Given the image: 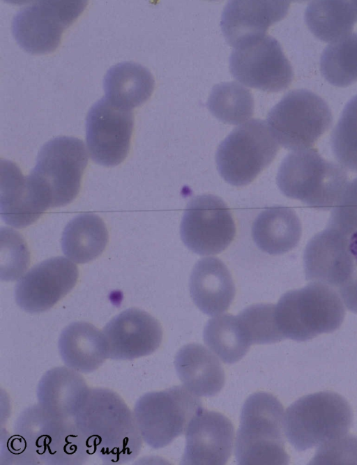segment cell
Wrapping results in <instances>:
<instances>
[{"mask_svg":"<svg viewBox=\"0 0 357 465\" xmlns=\"http://www.w3.org/2000/svg\"><path fill=\"white\" fill-rule=\"evenodd\" d=\"M73 420L91 454L105 464L128 463L142 449L143 439L133 411L111 389L90 388Z\"/></svg>","mask_w":357,"mask_h":465,"instance_id":"cell-1","label":"cell"},{"mask_svg":"<svg viewBox=\"0 0 357 465\" xmlns=\"http://www.w3.org/2000/svg\"><path fill=\"white\" fill-rule=\"evenodd\" d=\"M23 464L79 465L92 455L73 420L55 417L38 404L17 418Z\"/></svg>","mask_w":357,"mask_h":465,"instance_id":"cell-2","label":"cell"},{"mask_svg":"<svg viewBox=\"0 0 357 465\" xmlns=\"http://www.w3.org/2000/svg\"><path fill=\"white\" fill-rule=\"evenodd\" d=\"M283 429L284 409L275 396L265 392L249 396L243 405L235 442L238 464H287Z\"/></svg>","mask_w":357,"mask_h":465,"instance_id":"cell-3","label":"cell"},{"mask_svg":"<svg viewBox=\"0 0 357 465\" xmlns=\"http://www.w3.org/2000/svg\"><path fill=\"white\" fill-rule=\"evenodd\" d=\"M341 296L332 287L312 282L283 294L275 317L283 337L303 342L337 330L345 311Z\"/></svg>","mask_w":357,"mask_h":465,"instance_id":"cell-4","label":"cell"},{"mask_svg":"<svg viewBox=\"0 0 357 465\" xmlns=\"http://www.w3.org/2000/svg\"><path fill=\"white\" fill-rule=\"evenodd\" d=\"M353 420L350 405L339 394L322 391L299 398L284 416V430L299 451L323 446L345 436Z\"/></svg>","mask_w":357,"mask_h":465,"instance_id":"cell-5","label":"cell"},{"mask_svg":"<svg viewBox=\"0 0 357 465\" xmlns=\"http://www.w3.org/2000/svg\"><path fill=\"white\" fill-rule=\"evenodd\" d=\"M347 179L342 165L325 160L314 148L287 155L277 175L278 185L285 196L319 210L333 207Z\"/></svg>","mask_w":357,"mask_h":465,"instance_id":"cell-6","label":"cell"},{"mask_svg":"<svg viewBox=\"0 0 357 465\" xmlns=\"http://www.w3.org/2000/svg\"><path fill=\"white\" fill-rule=\"evenodd\" d=\"M87 163L88 154L81 139L59 136L43 146L29 176L50 208L62 206L78 195Z\"/></svg>","mask_w":357,"mask_h":465,"instance_id":"cell-7","label":"cell"},{"mask_svg":"<svg viewBox=\"0 0 357 465\" xmlns=\"http://www.w3.org/2000/svg\"><path fill=\"white\" fill-rule=\"evenodd\" d=\"M203 409L196 395L178 386L143 395L136 402L133 413L144 442L158 449L183 434Z\"/></svg>","mask_w":357,"mask_h":465,"instance_id":"cell-8","label":"cell"},{"mask_svg":"<svg viewBox=\"0 0 357 465\" xmlns=\"http://www.w3.org/2000/svg\"><path fill=\"white\" fill-rule=\"evenodd\" d=\"M267 121L277 142L296 151L312 146L331 127L333 116L318 95L296 89L288 92L271 109Z\"/></svg>","mask_w":357,"mask_h":465,"instance_id":"cell-9","label":"cell"},{"mask_svg":"<svg viewBox=\"0 0 357 465\" xmlns=\"http://www.w3.org/2000/svg\"><path fill=\"white\" fill-rule=\"evenodd\" d=\"M278 144L264 121L252 119L220 144L215 154L218 170L229 184L245 185L274 160Z\"/></svg>","mask_w":357,"mask_h":465,"instance_id":"cell-10","label":"cell"},{"mask_svg":"<svg viewBox=\"0 0 357 465\" xmlns=\"http://www.w3.org/2000/svg\"><path fill=\"white\" fill-rule=\"evenodd\" d=\"M86 1H36L20 9L12 23L17 44L31 54H46L60 44L66 29L79 16Z\"/></svg>","mask_w":357,"mask_h":465,"instance_id":"cell-11","label":"cell"},{"mask_svg":"<svg viewBox=\"0 0 357 465\" xmlns=\"http://www.w3.org/2000/svg\"><path fill=\"white\" fill-rule=\"evenodd\" d=\"M229 70L242 84L268 92L287 89L294 76L279 42L266 35L235 47L229 57Z\"/></svg>","mask_w":357,"mask_h":465,"instance_id":"cell-12","label":"cell"},{"mask_svg":"<svg viewBox=\"0 0 357 465\" xmlns=\"http://www.w3.org/2000/svg\"><path fill=\"white\" fill-rule=\"evenodd\" d=\"M180 234L185 246L200 255L225 250L236 235V225L227 204L213 195L192 198L187 204Z\"/></svg>","mask_w":357,"mask_h":465,"instance_id":"cell-13","label":"cell"},{"mask_svg":"<svg viewBox=\"0 0 357 465\" xmlns=\"http://www.w3.org/2000/svg\"><path fill=\"white\" fill-rule=\"evenodd\" d=\"M134 126L132 109L116 106L105 97L90 108L86 119V141L91 159L112 167L127 157Z\"/></svg>","mask_w":357,"mask_h":465,"instance_id":"cell-14","label":"cell"},{"mask_svg":"<svg viewBox=\"0 0 357 465\" xmlns=\"http://www.w3.org/2000/svg\"><path fill=\"white\" fill-rule=\"evenodd\" d=\"M78 275L76 265L65 257L45 260L17 282L15 289L16 303L29 313L45 312L73 289Z\"/></svg>","mask_w":357,"mask_h":465,"instance_id":"cell-15","label":"cell"},{"mask_svg":"<svg viewBox=\"0 0 357 465\" xmlns=\"http://www.w3.org/2000/svg\"><path fill=\"white\" fill-rule=\"evenodd\" d=\"M108 358L132 360L153 353L162 340L159 321L137 308L126 310L110 320L102 330Z\"/></svg>","mask_w":357,"mask_h":465,"instance_id":"cell-16","label":"cell"},{"mask_svg":"<svg viewBox=\"0 0 357 465\" xmlns=\"http://www.w3.org/2000/svg\"><path fill=\"white\" fill-rule=\"evenodd\" d=\"M349 238L327 227L310 239L303 257L307 280L340 289L351 279L356 264L349 250Z\"/></svg>","mask_w":357,"mask_h":465,"instance_id":"cell-17","label":"cell"},{"mask_svg":"<svg viewBox=\"0 0 357 465\" xmlns=\"http://www.w3.org/2000/svg\"><path fill=\"white\" fill-rule=\"evenodd\" d=\"M234 428L225 415L203 409L185 431V448L181 462L188 465H223L229 459Z\"/></svg>","mask_w":357,"mask_h":465,"instance_id":"cell-18","label":"cell"},{"mask_svg":"<svg viewBox=\"0 0 357 465\" xmlns=\"http://www.w3.org/2000/svg\"><path fill=\"white\" fill-rule=\"evenodd\" d=\"M289 1H229L220 21L222 33L233 47L265 35L273 24L287 15Z\"/></svg>","mask_w":357,"mask_h":465,"instance_id":"cell-19","label":"cell"},{"mask_svg":"<svg viewBox=\"0 0 357 465\" xmlns=\"http://www.w3.org/2000/svg\"><path fill=\"white\" fill-rule=\"evenodd\" d=\"M49 208L29 176H24L15 163L1 160L0 209L4 222L16 228L25 227Z\"/></svg>","mask_w":357,"mask_h":465,"instance_id":"cell-20","label":"cell"},{"mask_svg":"<svg viewBox=\"0 0 357 465\" xmlns=\"http://www.w3.org/2000/svg\"><path fill=\"white\" fill-rule=\"evenodd\" d=\"M189 289L194 303L208 315L227 310L236 293L229 269L217 257H206L195 264L190 277Z\"/></svg>","mask_w":357,"mask_h":465,"instance_id":"cell-21","label":"cell"},{"mask_svg":"<svg viewBox=\"0 0 357 465\" xmlns=\"http://www.w3.org/2000/svg\"><path fill=\"white\" fill-rule=\"evenodd\" d=\"M89 389L79 372L67 366L54 367L38 383V404L53 416L73 420Z\"/></svg>","mask_w":357,"mask_h":465,"instance_id":"cell-22","label":"cell"},{"mask_svg":"<svg viewBox=\"0 0 357 465\" xmlns=\"http://www.w3.org/2000/svg\"><path fill=\"white\" fill-rule=\"evenodd\" d=\"M58 346L66 366L82 374L93 372L108 358L102 332L85 321L66 326L60 335Z\"/></svg>","mask_w":357,"mask_h":465,"instance_id":"cell-23","label":"cell"},{"mask_svg":"<svg viewBox=\"0 0 357 465\" xmlns=\"http://www.w3.org/2000/svg\"><path fill=\"white\" fill-rule=\"evenodd\" d=\"M174 365L185 388L197 396H214L225 385L220 362L200 344L183 346L176 355Z\"/></svg>","mask_w":357,"mask_h":465,"instance_id":"cell-24","label":"cell"},{"mask_svg":"<svg viewBox=\"0 0 357 465\" xmlns=\"http://www.w3.org/2000/svg\"><path fill=\"white\" fill-rule=\"evenodd\" d=\"M302 233L301 221L290 208L274 206L261 211L252 227L256 245L269 254H281L296 246Z\"/></svg>","mask_w":357,"mask_h":465,"instance_id":"cell-25","label":"cell"},{"mask_svg":"<svg viewBox=\"0 0 357 465\" xmlns=\"http://www.w3.org/2000/svg\"><path fill=\"white\" fill-rule=\"evenodd\" d=\"M154 84L147 68L132 61L121 62L111 67L104 77L105 98L116 106L132 109L150 98Z\"/></svg>","mask_w":357,"mask_h":465,"instance_id":"cell-26","label":"cell"},{"mask_svg":"<svg viewBox=\"0 0 357 465\" xmlns=\"http://www.w3.org/2000/svg\"><path fill=\"white\" fill-rule=\"evenodd\" d=\"M108 231L103 220L93 213H82L70 220L61 237L63 254L72 261L84 264L104 251Z\"/></svg>","mask_w":357,"mask_h":465,"instance_id":"cell-27","label":"cell"},{"mask_svg":"<svg viewBox=\"0 0 357 465\" xmlns=\"http://www.w3.org/2000/svg\"><path fill=\"white\" fill-rule=\"evenodd\" d=\"M305 21L317 38L336 42L349 36L357 22L356 1H311L305 12Z\"/></svg>","mask_w":357,"mask_h":465,"instance_id":"cell-28","label":"cell"},{"mask_svg":"<svg viewBox=\"0 0 357 465\" xmlns=\"http://www.w3.org/2000/svg\"><path fill=\"white\" fill-rule=\"evenodd\" d=\"M205 344L225 363L240 360L252 343L238 316L225 314L213 317L204 330Z\"/></svg>","mask_w":357,"mask_h":465,"instance_id":"cell-29","label":"cell"},{"mask_svg":"<svg viewBox=\"0 0 357 465\" xmlns=\"http://www.w3.org/2000/svg\"><path fill=\"white\" fill-rule=\"evenodd\" d=\"M207 107L220 121L237 125L252 116L254 100L251 92L241 84L222 82L212 89Z\"/></svg>","mask_w":357,"mask_h":465,"instance_id":"cell-30","label":"cell"},{"mask_svg":"<svg viewBox=\"0 0 357 465\" xmlns=\"http://www.w3.org/2000/svg\"><path fill=\"white\" fill-rule=\"evenodd\" d=\"M320 69L333 86L345 87L357 81V33L328 45L322 53Z\"/></svg>","mask_w":357,"mask_h":465,"instance_id":"cell-31","label":"cell"},{"mask_svg":"<svg viewBox=\"0 0 357 465\" xmlns=\"http://www.w3.org/2000/svg\"><path fill=\"white\" fill-rule=\"evenodd\" d=\"M331 147L344 168L357 172V96L346 105L331 135Z\"/></svg>","mask_w":357,"mask_h":465,"instance_id":"cell-32","label":"cell"},{"mask_svg":"<svg viewBox=\"0 0 357 465\" xmlns=\"http://www.w3.org/2000/svg\"><path fill=\"white\" fill-rule=\"evenodd\" d=\"M273 304L257 303L245 307L238 316L252 344H271L284 337L278 329Z\"/></svg>","mask_w":357,"mask_h":465,"instance_id":"cell-33","label":"cell"},{"mask_svg":"<svg viewBox=\"0 0 357 465\" xmlns=\"http://www.w3.org/2000/svg\"><path fill=\"white\" fill-rule=\"evenodd\" d=\"M1 277L14 280L20 276L29 264V253L22 236L8 228L1 229Z\"/></svg>","mask_w":357,"mask_h":465,"instance_id":"cell-34","label":"cell"},{"mask_svg":"<svg viewBox=\"0 0 357 465\" xmlns=\"http://www.w3.org/2000/svg\"><path fill=\"white\" fill-rule=\"evenodd\" d=\"M328 227L349 237L357 231V178L347 184L333 206Z\"/></svg>","mask_w":357,"mask_h":465,"instance_id":"cell-35","label":"cell"},{"mask_svg":"<svg viewBox=\"0 0 357 465\" xmlns=\"http://www.w3.org/2000/svg\"><path fill=\"white\" fill-rule=\"evenodd\" d=\"M341 298L346 307L351 312L357 313V275L340 288Z\"/></svg>","mask_w":357,"mask_h":465,"instance_id":"cell-36","label":"cell"},{"mask_svg":"<svg viewBox=\"0 0 357 465\" xmlns=\"http://www.w3.org/2000/svg\"><path fill=\"white\" fill-rule=\"evenodd\" d=\"M349 246L356 265H357V231L349 238Z\"/></svg>","mask_w":357,"mask_h":465,"instance_id":"cell-37","label":"cell"},{"mask_svg":"<svg viewBox=\"0 0 357 465\" xmlns=\"http://www.w3.org/2000/svg\"><path fill=\"white\" fill-rule=\"evenodd\" d=\"M356 6H357V1H356Z\"/></svg>","mask_w":357,"mask_h":465,"instance_id":"cell-38","label":"cell"}]
</instances>
